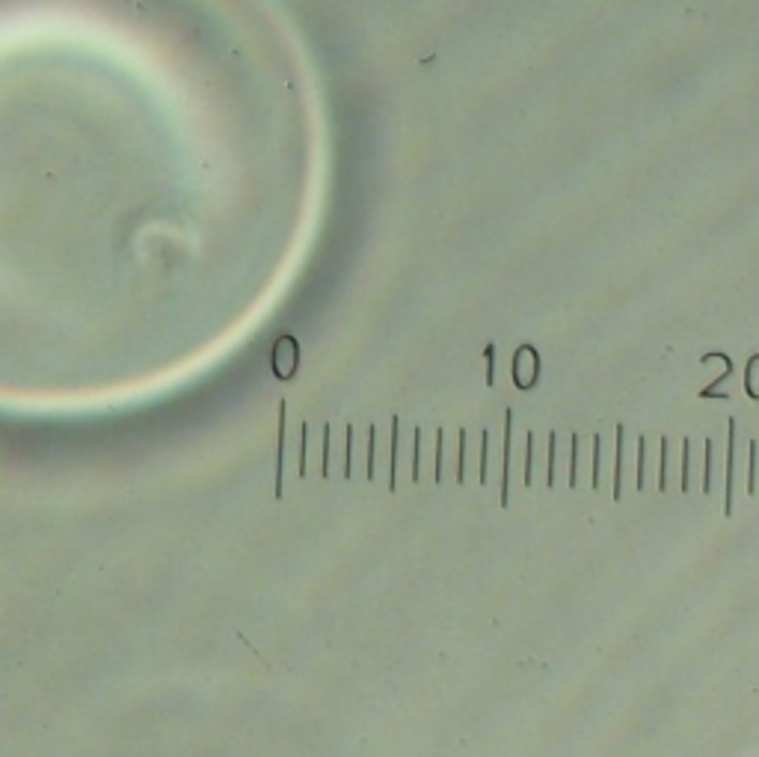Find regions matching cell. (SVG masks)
<instances>
[{
	"label": "cell",
	"mask_w": 759,
	"mask_h": 757,
	"mask_svg": "<svg viewBox=\"0 0 759 757\" xmlns=\"http://www.w3.org/2000/svg\"><path fill=\"white\" fill-rule=\"evenodd\" d=\"M733 469H736V425L730 422V446H727V502H723V514L733 511Z\"/></svg>",
	"instance_id": "6da1fadb"
},
{
	"label": "cell",
	"mask_w": 759,
	"mask_h": 757,
	"mask_svg": "<svg viewBox=\"0 0 759 757\" xmlns=\"http://www.w3.org/2000/svg\"><path fill=\"white\" fill-rule=\"evenodd\" d=\"M745 390H748L750 398H759V353L745 368Z\"/></svg>",
	"instance_id": "7a4b0ae2"
},
{
	"label": "cell",
	"mask_w": 759,
	"mask_h": 757,
	"mask_svg": "<svg viewBox=\"0 0 759 757\" xmlns=\"http://www.w3.org/2000/svg\"><path fill=\"white\" fill-rule=\"evenodd\" d=\"M620 481H623V431H617V458H614V499H620Z\"/></svg>",
	"instance_id": "3957f363"
},
{
	"label": "cell",
	"mask_w": 759,
	"mask_h": 757,
	"mask_svg": "<svg viewBox=\"0 0 759 757\" xmlns=\"http://www.w3.org/2000/svg\"><path fill=\"white\" fill-rule=\"evenodd\" d=\"M644 461H647V443L638 440V490L644 487Z\"/></svg>",
	"instance_id": "277c9868"
},
{
	"label": "cell",
	"mask_w": 759,
	"mask_h": 757,
	"mask_svg": "<svg viewBox=\"0 0 759 757\" xmlns=\"http://www.w3.org/2000/svg\"><path fill=\"white\" fill-rule=\"evenodd\" d=\"M594 487H599V436H594Z\"/></svg>",
	"instance_id": "5b68a950"
}]
</instances>
